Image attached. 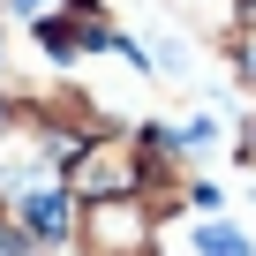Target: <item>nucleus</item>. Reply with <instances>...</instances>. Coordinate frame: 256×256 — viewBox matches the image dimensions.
I'll use <instances>...</instances> for the list:
<instances>
[{
  "label": "nucleus",
  "mask_w": 256,
  "mask_h": 256,
  "mask_svg": "<svg viewBox=\"0 0 256 256\" xmlns=\"http://www.w3.org/2000/svg\"><path fill=\"white\" fill-rule=\"evenodd\" d=\"M196 248H204V256H241V234H226V226H204V234H196Z\"/></svg>",
  "instance_id": "3"
},
{
  "label": "nucleus",
  "mask_w": 256,
  "mask_h": 256,
  "mask_svg": "<svg viewBox=\"0 0 256 256\" xmlns=\"http://www.w3.org/2000/svg\"><path fill=\"white\" fill-rule=\"evenodd\" d=\"M248 158H256V128H248Z\"/></svg>",
  "instance_id": "6"
},
{
  "label": "nucleus",
  "mask_w": 256,
  "mask_h": 256,
  "mask_svg": "<svg viewBox=\"0 0 256 256\" xmlns=\"http://www.w3.org/2000/svg\"><path fill=\"white\" fill-rule=\"evenodd\" d=\"M234 46H241V53H234V60H241V76H256V30H241Z\"/></svg>",
  "instance_id": "4"
},
{
  "label": "nucleus",
  "mask_w": 256,
  "mask_h": 256,
  "mask_svg": "<svg viewBox=\"0 0 256 256\" xmlns=\"http://www.w3.org/2000/svg\"><path fill=\"white\" fill-rule=\"evenodd\" d=\"M68 188H76L83 204L128 196V188H136V151H128V136H90V144L76 151V166H68Z\"/></svg>",
  "instance_id": "1"
},
{
  "label": "nucleus",
  "mask_w": 256,
  "mask_h": 256,
  "mask_svg": "<svg viewBox=\"0 0 256 256\" xmlns=\"http://www.w3.org/2000/svg\"><path fill=\"white\" fill-rule=\"evenodd\" d=\"M8 128H16V106H8V98H0V136H8Z\"/></svg>",
  "instance_id": "5"
},
{
  "label": "nucleus",
  "mask_w": 256,
  "mask_h": 256,
  "mask_svg": "<svg viewBox=\"0 0 256 256\" xmlns=\"http://www.w3.org/2000/svg\"><path fill=\"white\" fill-rule=\"evenodd\" d=\"M144 241H151V218L128 196H98L90 204V218H83V248L90 256H144Z\"/></svg>",
  "instance_id": "2"
}]
</instances>
